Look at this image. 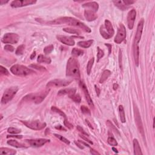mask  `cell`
Segmentation results:
<instances>
[{
	"label": "cell",
	"instance_id": "1",
	"mask_svg": "<svg viewBox=\"0 0 155 155\" xmlns=\"http://www.w3.org/2000/svg\"><path fill=\"white\" fill-rule=\"evenodd\" d=\"M50 24H67L68 25L72 26H76L79 28H81L82 30L87 33H90L91 29L88 26L85 25L84 24L81 23L79 20L71 17H61L56 19L52 21H50L48 23Z\"/></svg>",
	"mask_w": 155,
	"mask_h": 155
},
{
	"label": "cell",
	"instance_id": "2",
	"mask_svg": "<svg viewBox=\"0 0 155 155\" xmlns=\"http://www.w3.org/2000/svg\"><path fill=\"white\" fill-rule=\"evenodd\" d=\"M66 75L79 79L80 78L79 64L75 58H70L68 60L66 68Z\"/></svg>",
	"mask_w": 155,
	"mask_h": 155
},
{
	"label": "cell",
	"instance_id": "3",
	"mask_svg": "<svg viewBox=\"0 0 155 155\" xmlns=\"http://www.w3.org/2000/svg\"><path fill=\"white\" fill-rule=\"evenodd\" d=\"M50 90H46L45 91L36 93H30L25 96L23 99V101L26 102H32L35 104H40L44 101V99L49 93Z\"/></svg>",
	"mask_w": 155,
	"mask_h": 155
},
{
	"label": "cell",
	"instance_id": "4",
	"mask_svg": "<svg viewBox=\"0 0 155 155\" xmlns=\"http://www.w3.org/2000/svg\"><path fill=\"white\" fill-rule=\"evenodd\" d=\"M10 71L13 74L18 76H27L35 73L33 70H31L29 68L18 64L13 66L10 69Z\"/></svg>",
	"mask_w": 155,
	"mask_h": 155
},
{
	"label": "cell",
	"instance_id": "5",
	"mask_svg": "<svg viewBox=\"0 0 155 155\" xmlns=\"http://www.w3.org/2000/svg\"><path fill=\"white\" fill-rule=\"evenodd\" d=\"M18 90V87H12L7 88L4 91L2 98H1V103L2 104H6L10 101L12 99L14 96L15 95Z\"/></svg>",
	"mask_w": 155,
	"mask_h": 155
},
{
	"label": "cell",
	"instance_id": "6",
	"mask_svg": "<svg viewBox=\"0 0 155 155\" xmlns=\"http://www.w3.org/2000/svg\"><path fill=\"white\" fill-rule=\"evenodd\" d=\"M21 122L28 128L34 130H40L43 129L46 126V124L45 122H41L39 121H21Z\"/></svg>",
	"mask_w": 155,
	"mask_h": 155
},
{
	"label": "cell",
	"instance_id": "7",
	"mask_svg": "<svg viewBox=\"0 0 155 155\" xmlns=\"http://www.w3.org/2000/svg\"><path fill=\"white\" fill-rule=\"evenodd\" d=\"M19 39L20 37L17 33H8L4 35L2 38V42L6 44H17Z\"/></svg>",
	"mask_w": 155,
	"mask_h": 155
},
{
	"label": "cell",
	"instance_id": "8",
	"mask_svg": "<svg viewBox=\"0 0 155 155\" xmlns=\"http://www.w3.org/2000/svg\"><path fill=\"white\" fill-rule=\"evenodd\" d=\"M125 38H126V29L124 24H120L117 35L115 36V42L116 44H121L125 39Z\"/></svg>",
	"mask_w": 155,
	"mask_h": 155
},
{
	"label": "cell",
	"instance_id": "9",
	"mask_svg": "<svg viewBox=\"0 0 155 155\" xmlns=\"http://www.w3.org/2000/svg\"><path fill=\"white\" fill-rule=\"evenodd\" d=\"M70 84V81L65 80V79H54L49 81L47 84V87H58L67 86Z\"/></svg>",
	"mask_w": 155,
	"mask_h": 155
},
{
	"label": "cell",
	"instance_id": "10",
	"mask_svg": "<svg viewBox=\"0 0 155 155\" xmlns=\"http://www.w3.org/2000/svg\"><path fill=\"white\" fill-rule=\"evenodd\" d=\"M36 1H34V0H17V1H13L10 4V6L14 8H18V7L32 5L36 3Z\"/></svg>",
	"mask_w": 155,
	"mask_h": 155
},
{
	"label": "cell",
	"instance_id": "11",
	"mask_svg": "<svg viewBox=\"0 0 155 155\" xmlns=\"http://www.w3.org/2000/svg\"><path fill=\"white\" fill-rule=\"evenodd\" d=\"M144 19H142V20L139 22L138 27H137L136 33L134 44H139V41H141L142 34V31H143V27H144Z\"/></svg>",
	"mask_w": 155,
	"mask_h": 155
},
{
	"label": "cell",
	"instance_id": "12",
	"mask_svg": "<svg viewBox=\"0 0 155 155\" xmlns=\"http://www.w3.org/2000/svg\"><path fill=\"white\" fill-rule=\"evenodd\" d=\"M26 141L32 147H39L44 145L47 142H48L50 140L46 139H27L26 140Z\"/></svg>",
	"mask_w": 155,
	"mask_h": 155
},
{
	"label": "cell",
	"instance_id": "13",
	"mask_svg": "<svg viewBox=\"0 0 155 155\" xmlns=\"http://www.w3.org/2000/svg\"><path fill=\"white\" fill-rule=\"evenodd\" d=\"M134 110H135L136 123V125H137V126H138L139 130V132L142 134V136H144V129H143L142 124L141 118V116H140L139 112V110H138V108L136 107V106H134Z\"/></svg>",
	"mask_w": 155,
	"mask_h": 155
},
{
	"label": "cell",
	"instance_id": "14",
	"mask_svg": "<svg viewBox=\"0 0 155 155\" xmlns=\"http://www.w3.org/2000/svg\"><path fill=\"white\" fill-rule=\"evenodd\" d=\"M136 17V12L135 9L131 10L128 12L127 16V24L129 29L132 30L133 28Z\"/></svg>",
	"mask_w": 155,
	"mask_h": 155
},
{
	"label": "cell",
	"instance_id": "15",
	"mask_svg": "<svg viewBox=\"0 0 155 155\" xmlns=\"http://www.w3.org/2000/svg\"><path fill=\"white\" fill-rule=\"evenodd\" d=\"M57 39H58L62 43L69 45V46H73L75 45V41L72 37L67 36H63V35H58L57 36Z\"/></svg>",
	"mask_w": 155,
	"mask_h": 155
},
{
	"label": "cell",
	"instance_id": "16",
	"mask_svg": "<svg viewBox=\"0 0 155 155\" xmlns=\"http://www.w3.org/2000/svg\"><path fill=\"white\" fill-rule=\"evenodd\" d=\"M79 85H80L81 88H82V91H83L84 93L85 99H86L88 105L90 106L91 107H94L93 102L92 99H91L90 96V94H89V93H88V91L87 90V88L86 85H85V84L83 82H80V83H79Z\"/></svg>",
	"mask_w": 155,
	"mask_h": 155
},
{
	"label": "cell",
	"instance_id": "17",
	"mask_svg": "<svg viewBox=\"0 0 155 155\" xmlns=\"http://www.w3.org/2000/svg\"><path fill=\"white\" fill-rule=\"evenodd\" d=\"M76 92V89L75 88H64L60 90L58 93V95L59 96H64V95H69V97L75 94Z\"/></svg>",
	"mask_w": 155,
	"mask_h": 155
},
{
	"label": "cell",
	"instance_id": "18",
	"mask_svg": "<svg viewBox=\"0 0 155 155\" xmlns=\"http://www.w3.org/2000/svg\"><path fill=\"white\" fill-rule=\"evenodd\" d=\"M104 28L106 29L107 32L108 33L109 36H110V38H112L113 36L115 33L114 29H113V26H112V23H110V21L109 20H106L105 21V24H104Z\"/></svg>",
	"mask_w": 155,
	"mask_h": 155
},
{
	"label": "cell",
	"instance_id": "19",
	"mask_svg": "<svg viewBox=\"0 0 155 155\" xmlns=\"http://www.w3.org/2000/svg\"><path fill=\"white\" fill-rule=\"evenodd\" d=\"M84 16L86 20L88 21H92L97 18V15L95 12L90 10H85L84 12Z\"/></svg>",
	"mask_w": 155,
	"mask_h": 155
},
{
	"label": "cell",
	"instance_id": "20",
	"mask_svg": "<svg viewBox=\"0 0 155 155\" xmlns=\"http://www.w3.org/2000/svg\"><path fill=\"white\" fill-rule=\"evenodd\" d=\"M82 7H84V8H88V10H92L94 12H96L99 9L98 4L96 2L87 3L82 4Z\"/></svg>",
	"mask_w": 155,
	"mask_h": 155
},
{
	"label": "cell",
	"instance_id": "21",
	"mask_svg": "<svg viewBox=\"0 0 155 155\" xmlns=\"http://www.w3.org/2000/svg\"><path fill=\"white\" fill-rule=\"evenodd\" d=\"M133 53H134V58H135V64L137 67H138L139 61V48L138 44H134Z\"/></svg>",
	"mask_w": 155,
	"mask_h": 155
},
{
	"label": "cell",
	"instance_id": "22",
	"mask_svg": "<svg viewBox=\"0 0 155 155\" xmlns=\"http://www.w3.org/2000/svg\"><path fill=\"white\" fill-rule=\"evenodd\" d=\"M133 148H134V154L135 155L142 154L139 144L138 140L136 139L133 140Z\"/></svg>",
	"mask_w": 155,
	"mask_h": 155
},
{
	"label": "cell",
	"instance_id": "23",
	"mask_svg": "<svg viewBox=\"0 0 155 155\" xmlns=\"http://www.w3.org/2000/svg\"><path fill=\"white\" fill-rule=\"evenodd\" d=\"M17 153V151L13 149H10L8 148H4L1 147L0 148V154H6V155H13Z\"/></svg>",
	"mask_w": 155,
	"mask_h": 155
},
{
	"label": "cell",
	"instance_id": "24",
	"mask_svg": "<svg viewBox=\"0 0 155 155\" xmlns=\"http://www.w3.org/2000/svg\"><path fill=\"white\" fill-rule=\"evenodd\" d=\"M7 144L9 145L12 146V147H16V148H27V147H26L25 145L19 143L18 142L15 141V140H9V141H7Z\"/></svg>",
	"mask_w": 155,
	"mask_h": 155
},
{
	"label": "cell",
	"instance_id": "25",
	"mask_svg": "<svg viewBox=\"0 0 155 155\" xmlns=\"http://www.w3.org/2000/svg\"><path fill=\"white\" fill-rule=\"evenodd\" d=\"M37 61L39 63H46V64H50L51 63V59L49 57H45V56L42 55H40L38 56Z\"/></svg>",
	"mask_w": 155,
	"mask_h": 155
},
{
	"label": "cell",
	"instance_id": "26",
	"mask_svg": "<svg viewBox=\"0 0 155 155\" xmlns=\"http://www.w3.org/2000/svg\"><path fill=\"white\" fill-rule=\"evenodd\" d=\"M111 75V72L109 70H106L103 72L102 74L101 75V77L99 79V82L100 83H103L107 79L109 76Z\"/></svg>",
	"mask_w": 155,
	"mask_h": 155
},
{
	"label": "cell",
	"instance_id": "27",
	"mask_svg": "<svg viewBox=\"0 0 155 155\" xmlns=\"http://www.w3.org/2000/svg\"><path fill=\"white\" fill-rule=\"evenodd\" d=\"M93 41V40H88L85 41H79L78 42V45L82 48H88L92 45Z\"/></svg>",
	"mask_w": 155,
	"mask_h": 155
},
{
	"label": "cell",
	"instance_id": "28",
	"mask_svg": "<svg viewBox=\"0 0 155 155\" xmlns=\"http://www.w3.org/2000/svg\"><path fill=\"white\" fill-rule=\"evenodd\" d=\"M113 2L116 7H118L119 9H121L122 10H126L128 7L123 3L122 1H113Z\"/></svg>",
	"mask_w": 155,
	"mask_h": 155
},
{
	"label": "cell",
	"instance_id": "29",
	"mask_svg": "<svg viewBox=\"0 0 155 155\" xmlns=\"http://www.w3.org/2000/svg\"><path fill=\"white\" fill-rule=\"evenodd\" d=\"M119 116H120V119L122 123L125 122V112L124 110V107L122 106H119Z\"/></svg>",
	"mask_w": 155,
	"mask_h": 155
},
{
	"label": "cell",
	"instance_id": "30",
	"mask_svg": "<svg viewBox=\"0 0 155 155\" xmlns=\"http://www.w3.org/2000/svg\"><path fill=\"white\" fill-rule=\"evenodd\" d=\"M63 30L64 32H67V33H72V34H76V35H80L81 32L79 30L75 29H72V28H64Z\"/></svg>",
	"mask_w": 155,
	"mask_h": 155
},
{
	"label": "cell",
	"instance_id": "31",
	"mask_svg": "<svg viewBox=\"0 0 155 155\" xmlns=\"http://www.w3.org/2000/svg\"><path fill=\"white\" fill-rule=\"evenodd\" d=\"M94 59L93 58H91L88 62L87 66V72L88 75L90 74L91 69H92L93 65V63H94Z\"/></svg>",
	"mask_w": 155,
	"mask_h": 155
},
{
	"label": "cell",
	"instance_id": "32",
	"mask_svg": "<svg viewBox=\"0 0 155 155\" xmlns=\"http://www.w3.org/2000/svg\"><path fill=\"white\" fill-rule=\"evenodd\" d=\"M100 33H101L102 36L104 38H105V39H108L109 38H110V36H109V35L107 32L106 29H105L104 26H101V28H100Z\"/></svg>",
	"mask_w": 155,
	"mask_h": 155
},
{
	"label": "cell",
	"instance_id": "33",
	"mask_svg": "<svg viewBox=\"0 0 155 155\" xmlns=\"http://www.w3.org/2000/svg\"><path fill=\"white\" fill-rule=\"evenodd\" d=\"M84 51L81 49H78V48H74L72 51V55L75 56V57H78V56H80L83 55Z\"/></svg>",
	"mask_w": 155,
	"mask_h": 155
},
{
	"label": "cell",
	"instance_id": "34",
	"mask_svg": "<svg viewBox=\"0 0 155 155\" xmlns=\"http://www.w3.org/2000/svg\"><path fill=\"white\" fill-rule=\"evenodd\" d=\"M51 111L55 112V113H57L58 114H59L60 115H61V116H63V117H64L65 118H66V115H65V113L63 112H62L61 110H60L59 109H58L57 107H55V106H52L51 108Z\"/></svg>",
	"mask_w": 155,
	"mask_h": 155
},
{
	"label": "cell",
	"instance_id": "35",
	"mask_svg": "<svg viewBox=\"0 0 155 155\" xmlns=\"http://www.w3.org/2000/svg\"><path fill=\"white\" fill-rule=\"evenodd\" d=\"M70 98L73 100V101H75L76 103H80L81 101V98L79 94H75L71 96Z\"/></svg>",
	"mask_w": 155,
	"mask_h": 155
},
{
	"label": "cell",
	"instance_id": "36",
	"mask_svg": "<svg viewBox=\"0 0 155 155\" xmlns=\"http://www.w3.org/2000/svg\"><path fill=\"white\" fill-rule=\"evenodd\" d=\"M54 47L53 45H48V46L45 47L44 49V54H45V55H48V54H50L51 51L54 50Z\"/></svg>",
	"mask_w": 155,
	"mask_h": 155
},
{
	"label": "cell",
	"instance_id": "37",
	"mask_svg": "<svg viewBox=\"0 0 155 155\" xmlns=\"http://www.w3.org/2000/svg\"><path fill=\"white\" fill-rule=\"evenodd\" d=\"M107 142L110 145L112 146H116L118 145V142L117 141H116V139L113 137H109L107 139Z\"/></svg>",
	"mask_w": 155,
	"mask_h": 155
},
{
	"label": "cell",
	"instance_id": "38",
	"mask_svg": "<svg viewBox=\"0 0 155 155\" xmlns=\"http://www.w3.org/2000/svg\"><path fill=\"white\" fill-rule=\"evenodd\" d=\"M7 132L11 134H18V133H20L21 131V130L18 129V128H14V127H10L8 128V130H7Z\"/></svg>",
	"mask_w": 155,
	"mask_h": 155
},
{
	"label": "cell",
	"instance_id": "39",
	"mask_svg": "<svg viewBox=\"0 0 155 155\" xmlns=\"http://www.w3.org/2000/svg\"><path fill=\"white\" fill-rule=\"evenodd\" d=\"M55 136L57 138H58L59 139H60L62 142H63L66 143V144H70V141H69V140L67 139H66V138H64V137L60 135H58V134H55Z\"/></svg>",
	"mask_w": 155,
	"mask_h": 155
},
{
	"label": "cell",
	"instance_id": "40",
	"mask_svg": "<svg viewBox=\"0 0 155 155\" xmlns=\"http://www.w3.org/2000/svg\"><path fill=\"white\" fill-rule=\"evenodd\" d=\"M24 50V45H21L17 48V50H16V54L17 55H21L23 54Z\"/></svg>",
	"mask_w": 155,
	"mask_h": 155
},
{
	"label": "cell",
	"instance_id": "41",
	"mask_svg": "<svg viewBox=\"0 0 155 155\" xmlns=\"http://www.w3.org/2000/svg\"><path fill=\"white\" fill-rule=\"evenodd\" d=\"M81 111H82V113H84V114H86V115H91L90 110L89 109H88L87 107H86V106H81Z\"/></svg>",
	"mask_w": 155,
	"mask_h": 155
},
{
	"label": "cell",
	"instance_id": "42",
	"mask_svg": "<svg viewBox=\"0 0 155 155\" xmlns=\"http://www.w3.org/2000/svg\"><path fill=\"white\" fill-rule=\"evenodd\" d=\"M30 67L34 68V69H37L38 70H40V71H45L46 70V69H45V68L43 67V66H39V65H36V64H31L30 66Z\"/></svg>",
	"mask_w": 155,
	"mask_h": 155
},
{
	"label": "cell",
	"instance_id": "43",
	"mask_svg": "<svg viewBox=\"0 0 155 155\" xmlns=\"http://www.w3.org/2000/svg\"><path fill=\"white\" fill-rule=\"evenodd\" d=\"M107 124L109 125V127H110V128H111V129L113 130V132H115V133H118V135H119V131H118V130L116 129V128L115 127V126H114V125H113V124H112V122L110 121H107Z\"/></svg>",
	"mask_w": 155,
	"mask_h": 155
},
{
	"label": "cell",
	"instance_id": "44",
	"mask_svg": "<svg viewBox=\"0 0 155 155\" xmlns=\"http://www.w3.org/2000/svg\"><path fill=\"white\" fill-rule=\"evenodd\" d=\"M98 54H97V58H98V61H99V60L102 58L104 55V53L99 47H98Z\"/></svg>",
	"mask_w": 155,
	"mask_h": 155
},
{
	"label": "cell",
	"instance_id": "45",
	"mask_svg": "<svg viewBox=\"0 0 155 155\" xmlns=\"http://www.w3.org/2000/svg\"><path fill=\"white\" fill-rule=\"evenodd\" d=\"M0 73H1V75H9V74L8 70L6 68L3 67L2 66H0Z\"/></svg>",
	"mask_w": 155,
	"mask_h": 155
},
{
	"label": "cell",
	"instance_id": "46",
	"mask_svg": "<svg viewBox=\"0 0 155 155\" xmlns=\"http://www.w3.org/2000/svg\"><path fill=\"white\" fill-rule=\"evenodd\" d=\"M4 49L6 50L9 51H14V47L12 45H9V44H7V45L4 46Z\"/></svg>",
	"mask_w": 155,
	"mask_h": 155
},
{
	"label": "cell",
	"instance_id": "47",
	"mask_svg": "<svg viewBox=\"0 0 155 155\" xmlns=\"http://www.w3.org/2000/svg\"><path fill=\"white\" fill-rule=\"evenodd\" d=\"M123 3L125 4L126 6H128L131 5V4L135 3V1H130V0H123L122 1Z\"/></svg>",
	"mask_w": 155,
	"mask_h": 155
},
{
	"label": "cell",
	"instance_id": "48",
	"mask_svg": "<svg viewBox=\"0 0 155 155\" xmlns=\"http://www.w3.org/2000/svg\"><path fill=\"white\" fill-rule=\"evenodd\" d=\"M77 129L78 130V131H79V132H80L81 133H82V135H85V136H88V135L87 134V133L85 132V131H84V130L83 128L79 126V125H78V126H77Z\"/></svg>",
	"mask_w": 155,
	"mask_h": 155
},
{
	"label": "cell",
	"instance_id": "49",
	"mask_svg": "<svg viewBox=\"0 0 155 155\" xmlns=\"http://www.w3.org/2000/svg\"><path fill=\"white\" fill-rule=\"evenodd\" d=\"M64 125H65V126L69 128V129H72V128L73 127V125H72L70 123H69V122L67 121V119H66V118L64 121Z\"/></svg>",
	"mask_w": 155,
	"mask_h": 155
},
{
	"label": "cell",
	"instance_id": "50",
	"mask_svg": "<svg viewBox=\"0 0 155 155\" xmlns=\"http://www.w3.org/2000/svg\"><path fill=\"white\" fill-rule=\"evenodd\" d=\"M119 66H120V68L121 69L122 68V54L121 50H119Z\"/></svg>",
	"mask_w": 155,
	"mask_h": 155
},
{
	"label": "cell",
	"instance_id": "51",
	"mask_svg": "<svg viewBox=\"0 0 155 155\" xmlns=\"http://www.w3.org/2000/svg\"><path fill=\"white\" fill-rule=\"evenodd\" d=\"M94 87H95V90H96V91L97 95H98V96H99V94H100V93H101V90H100L99 88L96 85H94Z\"/></svg>",
	"mask_w": 155,
	"mask_h": 155
},
{
	"label": "cell",
	"instance_id": "52",
	"mask_svg": "<svg viewBox=\"0 0 155 155\" xmlns=\"http://www.w3.org/2000/svg\"><path fill=\"white\" fill-rule=\"evenodd\" d=\"M79 136H80V137H81V138H82V139H84L85 141L88 142H89V143H90V144H93V142H91V141H90V140H89V139H87L86 138H85V137H84V136H83V135H79Z\"/></svg>",
	"mask_w": 155,
	"mask_h": 155
},
{
	"label": "cell",
	"instance_id": "53",
	"mask_svg": "<svg viewBox=\"0 0 155 155\" xmlns=\"http://www.w3.org/2000/svg\"><path fill=\"white\" fill-rule=\"evenodd\" d=\"M57 129H58V130H64V131H67V130L65 129V128L63 127V126H61V125H58V126H57L55 127Z\"/></svg>",
	"mask_w": 155,
	"mask_h": 155
},
{
	"label": "cell",
	"instance_id": "54",
	"mask_svg": "<svg viewBox=\"0 0 155 155\" xmlns=\"http://www.w3.org/2000/svg\"><path fill=\"white\" fill-rule=\"evenodd\" d=\"M105 45H106V46H107L109 47V55H110V54H111L112 52V45H110V44H105Z\"/></svg>",
	"mask_w": 155,
	"mask_h": 155
},
{
	"label": "cell",
	"instance_id": "55",
	"mask_svg": "<svg viewBox=\"0 0 155 155\" xmlns=\"http://www.w3.org/2000/svg\"><path fill=\"white\" fill-rule=\"evenodd\" d=\"M90 153H91L92 154H94V155H96V154H100L99 153L98 151H95V150H93V149H91Z\"/></svg>",
	"mask_w": 155,
	"mask_h": 155
},
{
	"label": "cell",
	"instance_id": "56",
	"mask_svg": "<svg viewBox=\"0 0 155 155\" xmlns=\"http://www.w3.org/2000/svg\"><path fill=\"white\" fill-rule=\"evenodd\" d=\"M7 138H9V137H13V138H21L23 137V136H13V135H9L7 136Z\"/></svg>",
	"mask_w": 155,
	"mask_h": 155
},
{
	"label": "cell",
	"instance_id": "57",
	"mask_svg": "<svg viewBox=\"0 0 155 155\" xmlns=\"http://www.w3.org/2000/svg\"><path fill=\"white\" fill-rule=\"evenodd\" d=\"M118 87H119V85H118V84H116V83L114 84H113V89H114L115 90H117V88H118Z\"/></svg>",
	"mask_w": 155,
	"mask_h": 155
},
{
	"label": "cell",
	"instance_id": "58",
	"mask_svg": "<svg viewBox=\"0 0 155 155\" xmlns=\"http://www.w3.org/2000/svg\"><path fill=\"white\" fill-rule=\"evenodd\" d=\"M75 144H76V145H77L78 147H79L80 148H81V149H83V148H84V147H82V146H81V144H79V143H78V142L75 141Z\"/></svg>",
	"mask_w": 155,
	"mask_h": 155
},
{
	"label": "cell",
	"instance_id": "59",
	"mask_svg": "<svg viewBox=\"0 0 155 155\" xmlns=\"http://www.w3.org/2000/svg\"><path fill=\"white\" fill-rule=\"evenodd\" d=\"M79 141V142L81 143V144H84V145L85 146H86V147H90V146L88 145L87 144H86V143H85L84 142H83V141H80V140H79V141Z\"/></svg>",
	"mask_w": 155,
	"mask_h": 155
},
{
	"label": "cell",
	"instance_id": "60",
	"mask_svg": "<svg viewBox=\"0 0 155 155\" xmlns=\"http://www.w3.org/2000/svg\"><path fill=\"white\" fill-rule=\"evenodd\" d=\"M35 56H36V52H35V51H34L33 54H32V55L30 56V59H31V60H33L34 58L35 57Z\"/></svg>",
	"mask_w": 155,
	"mask_h": 155
},
{
	"label": "cell",
	"instance_id": "61",
	"mask_svg": "<svg viewBox=\"0 0 155 155\" xmlns=\"http://www.w3.org/2000/svg\"><path fill=\"white\" fill-rule=\"evenodd\" d=\"M8 2H9L8 1H3V0H1V1H0V4H1V5H3L4 4H6Z\"/></svg>",
	"mask_w": 155,
	"mask_h": 155
},
{
	"label": "cell",
	"instance_id": "62",
	"mask_svg": "<svg viewBox=\"0 0 155 155\" xmlns=\"http://www.w3.org/2000/svg\"><path fill=\"white\" fill-rule=\"evenodd\" d=\"M85 121H86V122H87V124L88 125V126H89V127H90L91 128H92V129H93V128L92 125H91V124H90V122H89V121H88L87 120V119H86V120H85Z\"/></svg>",
	"mask_w": 155,
	"mask_h": 155
},
{
	"label": "cell",
	"instance_id": "63",
	"mask_svg": "<svg viewBox=\"0 0 155 155\" xmlns=\"http://www.w3.org/2000/svg\"><path fill=\"white\" fill-rule=\"evenodd\" d=\"M112 150H113V151H115V153H118V151L117 149H116V148H115V147H113V148H112Z\"/></svg>",
	"mask_w": 155,
	"mask_h": 155
}]
</instances>
